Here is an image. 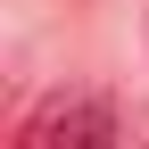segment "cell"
I'll use <instances>...</instances> for the list:
<instances>
[{"label":"cell","mask_w":149,"mask_h":149,"mask_svg":"<svg viewBox=\"0 0 149 149\" xmlns=\"http://www.w3.org/2000/svg\"><path fill=\"white\" fill-rule=\"evenodd\" d=\"M17 149H116V108L91 100V91H50L25 116Z\"/></svg>","instance_id":"cell-1"}]
</instances>
